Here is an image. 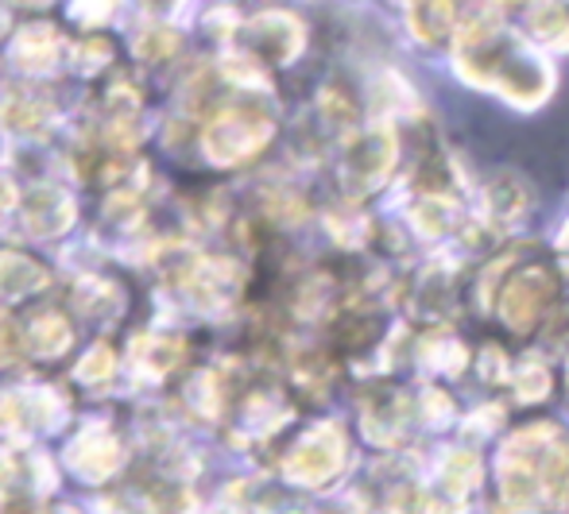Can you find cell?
<instances>
[{"instance_id":"6da1fadb","label":"cell","mask_w":569,"mask_h":514,"mask_svg":"<svg viewBox=\"0 0 569 514\" xmlns=\"http://www.w3.org/2000/svg\"><path fill=\"white\" fill-rule=\"evenodd\" d=\"M550 302V279L542 271H527V275L511 279V286L503 291V318L516 329H527Z\"/></svg>"},{"instance_id":"7a4b0ae2","label":"cell","mask_w":569,"mask_h":514,"mask_svg":"<svg viewBox=\"0 0 569 514\" xmlns=\"http://www.w3.org/2000/svg\"><path fill=\"white\" fill-rule=\"evenodd\" d=\"M450 23H453L450 0H411V28L419 39L438 43V39L450 31Z\"/></svg>"},{"instance_id":"3957f363","label":"cell","mask_w":569,"mask_h":514,"mask_svg":"<svg viewBox=\"0 0 569 514\" xmlns=\"http://www.w3.org/2000/svg\"><path fill=\"white\" fill-rule=\"evenodd\" d=\"M531 23H535V31H539V36L558 39L569 28V8L566 4H542L539 12L531 16Z\"/></svg>"},{"instance_id":"277c9868","label":"cell","mask_w":569,"mask_h":514,"mask_svg":"<svg viewBox=\"0 0 569 514\" xmlns=\"http://www.w3.org/2000/svg\"><path fill=\"white\" fill-rule=\"evenodd\" d=\"M519 391H523V399H542V391H547V372H527V380L519 383Z\"/></svg>"}]
</instances>
